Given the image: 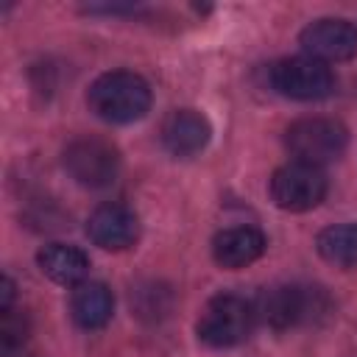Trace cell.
<instances>
[{"label": "cell", "mask_w": 357, "mask_h": 357, "mask_svg": "<svg viewBox=\"0 0 357 357\" xmlns=\"http://www.w3.org/2000/svg\"><path fill=\"white\" fill-rule=\"evenodd\" d=\"M86 103L106 123H134L151 109V86L131 70H112L92 81Z\"/></svg>", "instance_id": "1"}, {"label": "cell", "mask_w": 357, "mask_h": 357, "mask_svg": "<svg viewBox=\"0 0 357 357\" xmlns=\"http://www.w3.org/2000/svg\"><path fill=\"white\" fill-rule=\"evenodd\" d=\"M254 321H257V310L251 301H245L237 293H220L206 301L195 324V332L204 346L229 349V346L243 343L251 335Z\"/></svg>", "instance_id": "2"}, {"label": "cell", "mask_w": 357, "mask_h": 357, "mask_svg": "<svg viewBox=\"0 0 357 357\" xmlns=\"http://www.w3.org/2000/svg\"><path fill=\"white\" fill-rule=\"evenodd\" d=\"M284 142L296 162L324 167L343 156L349 145V131L332 117H301L287 128Z\"/></svg>", "instance_id": "3"}, {"label": "cell", "mask_w": 357, "mask_h": 357, "mask_svg": "<svg viewBox=\"0 0 357 357\" xmlns=\"http://www.w3.org/2000/svg\"><path fill=\"white\" fill-rule=\"evenodd\" d=\"M64 170L70 173V178L81 187L89 190H100L109 187L117 173H120V153L117 148L103 139V137H75L73 142H67L64 153H61Z\"/></svg>", "instance_id": "4"}, {"label": "cell", "mask_w": 357, "mask_h": 357, "mask_svg": "<svg viewBox=\"0 0 357 357\" xmlns=\"http://www.w3.org/2000/svg\"><path fill=\"white\" fill-rule=\"evenodd\" d=\"M257 318L265 321L273 329H290L298 324L312 321L318 312H324V296L315 287H298V284H279L265 290L257 304Z\"/></svg>", "instance_id": "5"}, {"label": "cell", "mask_w": 357, "mask_h": 357, "mask_svg": "<svg viewBox=\"0 0 357 357\" xmlns=\"http://www.w3.org/2000/svg\"><path fill=\"white\" fill-rule=\"evenodd\" d=\"M326 195V176L315 165L287 162L271 178V198L284 212H307L315 209Z\"/></svg>", "instance_id": "6"}, {"label": "cell", "mask_w": 357, "mask_h": 357, "mask_svg": "<svg viewBox=\"0 0 357 357\" xmlns=\"http://www.w3.org/2000/svg\"><path fill=\"white\" fill-rule=\"evenodd\" d=\"M271 84L279 95L293 100H321L332 95L335 75L324 61H315L310 56H293L282 59L271 70Z\"/></svg>", "instance_id": "7"}, {"label": "cell", "mask_w": 357, "mask_h": 357, "mask_svg": "<svg viewBox=\"0 0 357 357\" xmlns=\"http://www.w3.org/2000/svg\"><path fill=\"white\" fill-rule=\"evenodd\" d=\"M304 53L315 61H349L357 56V25L349 20L324 17L310 22L298 36Z\"/></svg>", "instance_id": "8"}, {"label": "cell", "mask_w": 357, "mask_h": 357, "mask_svg": "<svg viewBox=\"0 0 357 357\" xmlns=\"http://www.w3.org/2000/svg\"><path fill=\"white\" fill-rule=\"evenodd\" d=\"M86 234L106 251H123L137 243L139 220L126 204H100L86 220Z\"/></svg>", "instance_id": "9"}, {"label": "cell", "mask_w": 357, "mask_h": 357, "mask_svg": "<svg viewBox=\"0 0 357 357\" xmlns=\"http://www.w3.org/2000/svg\"><path fill=\"white\" fill-rule=\"evenodd\" d=\"M212 137L209 120L195 109H176L162 123V145L173 156H195Z\"/></svg>", "instance_id": "10"}, {"label": "cell", "mask_w": 357, "mask_h": 357, "mask_svg": "<svg viewBox=\"0 0 357 357\" xmlns=\"http://www.w3.org/2000/svg\"><path fill=\"white\" fill-rule=\"evenodd\" d=\"M265 251V237L254 226H229L215 234L212 240V257L220 268L237 271L251 262H257Z\"/></svg>", "instance_id": "11"}, {"label": "cell", "mask_w": 357, "mask_h": 357, "mask_svg": "<svg viewBox=\"0 0 357 357\" xmlns=\"http://www.w3.org/2000/svg\"><path fill=\"white\" fill-rule=\"evenodd\" d=\"M36 265L47 279L67 287H78L89 273V257L70 243H47L45 248H39Z\"/></svg>", "instance_id": "12"}, {"label": "cell", "mask_w": 357, "mask_h": 357, "mask_svg": "<svg viewBox=\"0 0 357 357\" xmlns=\"http://www.w3.org/2000/svg\"><path fill=\"white\" fill-rule=\"evenodd\" d=\"M70 312H73V321L81 329H100V326H106L112 312H114L112 290L103 282H81L73 290Z\"/></svg>", "instance_id": "13"}, {"label": "cell", "mask_w": 357, "mask_h": 357, "mask_svg": "<svg viewBox=\"0 0 357 357\" xmlns=\"http://www.w3.org/2000/svg\"><path fill=\"white\" fill-rule=\"evenodd\" d=\"M318 254L337 268H357V226L354 223H337L318 234L315 240Z\"/></svg>", "instance_id": "14"}, {"label": "cell", "mask_w": 357, "mask_h": 357, "mask_svg": "<svg viewBox=\"0 0 357 357\" xmlns=\"http://www.w3.org/2000/svg\"><path fill=\"white\" fill-rule=\"evenodd\" d=\"M28 337V318L25 315H14V310H6L3 312V324H0V346L6 354L22 349Z\"/></svg>", "instance_id": "15"}]
</instances>
